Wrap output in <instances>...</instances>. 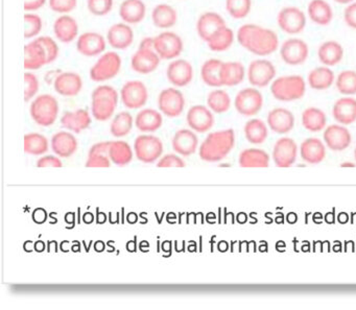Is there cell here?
<instances>
[{"label": "cell", "instance_id": "obj_1", "mask_svg": "<svg viewBox=\"0 0 356 310\" xmlns=\"http://www.w3.org/2000/svg\"><path fill=\"white\" fill-rule=\"evenodd\" d=\"M237 41L251 54L267 56L279 47V38L275 32L257 24H245L237 32Z\"/></svg>", "mask_w": 356, "mask_h": 310}, {"label": "cell", "instance_id": "obj_2", "mask_svg": "<svg viewBox=\"0 0 356 310\" xmlns=\"http://www.w3.org/2000/svg\"><path fill=\"white\" fill-rule=\"evenodd\" d=\"M235 146V133L232 129L211 133L201 144L199 155L205 162L224 160Z\"/></svg>", "mask_w": 356, "mask_h": 310}, {"label": "cell", "instance_id": "obj_3", "mask_svg": "<svg viewBox=\"0 0 356 310\" xmlns=\"http://www.w3.org/2000/svg\"><path fill=\"white\" fill-rule=\"evenodd\" d=\"M92 116L98 122H107L113 116L118 104V93L108 85L98 86L92 92Z\"/></svg>", "mask_w": 356, "mask_h": 310}, {"label": "cell", "instance_id": "obj_4", "mask_svg": "<svg viewBox=\"0 0 356 310\" xmlns=\"http://www.w3.org/2000/svg\"><path fill=\"white\" fill-rule=\"evenodd\" d=\"M271 92L279 102H295L305 96L307 82L301 76H280L271 82Z\"/></svg>", "mask_w": 356, "mask_h": 310}, {"label": "cell", "instance_id": "obj_5", "mask_svg": "<svg viewBox=\"0 0 356 310\" xmlns=\"http://www.w3.org/2000/svg\"><path fill=\"white\" fill-rule=\"evenodd\" d=\"M30 113L34 122L39 126H52L59 115V102L50 94H42L33 100Z\"/></svg>", "mask_w": 356, "mask_h": 310}, {"label": "cell", "instance_id": "obj_6", "mask_svg": "<svg viewBox=\"0 0 356 310\" xmlns=\"http://www.w3.org/2000/svg\"><path fill=\"white\" fill-rule=\"evenodd\" d=\"M122 69V58L115 52H107L100 56L89 71L90 78L102 82L112 80Z\"/></svg>", "mask_w": 356, "mask_h": 310}, {"label": "cell", "instance_id": "obj_7", "mask_svg": "<svg viewBox=\"0 0 356 310\" xmlns=\"http://www.w3.org/2000/svg\"><path fill=\"white\" fill-rule=\"evenodd\" d=\"M134 151L138 160L144 163H154L162 156V141L153 135H140L135 140Z\"/></svg>", "mask_w": 356, "mask_h": 310}, {"label": "cell", "instance_id": "obj_8", "mask_svg": "<svg viewBox=\"0 0 356 310\" xmlns=\"http://www.w3.org/2000/svg\"><path fill=\"white\" fill-rule=\"evenodd\" d=\"M234 106L237 112L241 115L247 118L255 116L263 109V94L256 88H245L237 93Z\"/></svg>", "mask_w": 356, "mask_h": 310}, {"label": "cell", "instance_id": "obj_9", "mask_svg": "<svg viewBox=\"0 0 356 310\" xmlns=\"http://www.w3.org/2000/svg\"><path fill=\"white\" fill-rule=\"evenodd\" d=\"M155 38V52L161 60H176L183 52V41L174 32H163Z\"/></svg>", "mask_w": 356, "mask_h": 310}, {"label": "cell", "instance_id": "obj_10", "mask_svg": "<svg viewBox=\"0 0 356 310\" xmlns=\"http://www.w3.org/2000/svg\"><path fill=\"white\" fill-rule=\"evenodd\" d=\"M277 23L285 33L297 35L304 31L307 26V16L299 8H283L277 16Z\"/></svg>", "mask_w": 356, "mask_h": 310}, {"label": "cell", "instance_id": "obj_11", "mask_svg": "<svg viewBox=\"0 0 356 310\" xmlns=\"http://www.w3.org/2000/svg\"><path fill=\"white\" fill-rule=\"evenodd\" d=\"M247 76L254 87H267L276 78V68L269 60H254L249 65Z\"/></svg>", "mask_w": 356, "mask_h": 310}, {"label": "cell", "instance_id": "obj_12", "mask_svg": "<svg viewBox=\"0 0 356 310\" xmlns=\"http://www.w3.org/2000/svg\"><path fill=\"white\" fill-rule=\"evenodd\" d=\"M122 104L128 109H140L148 100V92L142 80H129L120 90Z\"/></svg>", "mask_w": 356, "mask_h": 310}, {"label": "cell", "instance_id": "obj_13", "mask_svg": "<svg viewBox=\"0 0 356 310\" xmlns=\"http://www.w3.org/2000/svg\"><path fill=\"white\" fill-rule=\"evenodd\" d=\"M158 107L159 110L168 118H179L184 111V96L176 88L162 90L159 94Z\"/></svg>", "mask_w": 356, "mask_h": 310}, {"label": "cell", "instance_id": "obj_14", "mask_svg": "<svg viewBox=\"0 0 356 310\" xmlns=\"http://www.w3.org/2000/svg\"><path fill=\"white\" fill-rule=\"evenodd\" d=\"M309 48L307 42L298 38L285 40L280 47L281 59L287 65L297 66L307 62Z\"/></svg>", "mask_w": 356, "mask_h": 310}, {"label": "cell", "instance_id": "obj_15", "mask_svg": "<svg viewBox=\"0 0 356 310\" xmlns=\"http://www.w3.org/2000/svg\"><path fill=\"white\" fill-rule=\"evenodd\" d=\"M298 156V146L289 137L278 139L273 148V161L277 167L287 168L295 164Z\"/></svg>", "mask_w": 356, "mask_h": 310}, {"label": "cell", "instance_id": "obj_16", "mask_svg": "<svg viewBox=\"0 0 356 310\" xmlns=\"http://www.w3.org/2000/svg\"><path fill=\"white\" fill-rule=\"evenodd\" d=\"M323 138L326 146L333 152H343L352 142L350 131L342 124L328 126L324 131Z\"/></svg>", "mask_w": 356, "mask_h": 310}, {"label": "cell", "instance_id": "obj_17", "mask_svg": "<svg viewBox=\"0 0 356 310\" xmlns=\"http://www.w3.org/2000/svg\"><path fill=\"white\" fill-rule=\"evenodd\" d=\"M187 124L197 133H206L212 129L214 124V116L212 111L205 106L197 104L191 107L187 112Z\"/></svg>", "mask_w": 356, "mask_h": 310}, {"label": "cell", "instance_id": "obj_18", "mask_svg": "<svg viewBox=\"0 0 356 310\" xmlns=\"http://www.w3.org/2000/svg\"><path fill=\"white\" fill-rule=\"evenodd\" d=\"M226 25V21L220 14L206 12L199 17L197 21V32L203 41L208 42L217 32Z\"/></svg>", "mask_w": 356, "mask_h": 310}, {"label": "cell", "instance_id": "obj_19", "mask_svg": "<svg viewBox=\"0 0 356 310\" xmlns=\"http://www.w3.org/2000/svg\"><path fill=\"white\" fill-rule=\"evenodd\" d=\"M166 76L170 84L176 87H185L194 78V67L186 60H174L168 65Z\"/></svg>", "mask_w": 356, "mask_h": 310}, {"label": "cell", "instance_id": "obj_20", "mask_svg": "<svg viewBox=\"0 0 356 310\" xmlns=\"http://www.w3.org/2000/svg\"><path fill=\"white\" fill-rule=\"evenodd\" d=\"M107 40L100 34L87 32L82 34L76 41V49L85 56H96L104 54Z\"/></svg>", "mask_w": 356, "mask_h": 310}, {"label": "cell", "instance_id": "obj_21", "mask_svg": "<svg viewBox=\"0 0 356 310\" xmlns=\"http://www.w3.org/2000/svg\"><path fill=\"white\" fill-rule=\"evenodd\" d=\"M160 61V56L155 50L138 48L131 59V67L137 74H152L158 68Z\"/></svg>", "mask_w": 356, "mask_h": 310}, {"label": "cell", "instance_id": "obj_22", "mask_svg": "<svg viewBox=\"0 0 356 310\" xmlns=\"http://www.w3.org/2000/svg\"><path fill=\"white\" fill-rule=\"evenodd\" d=\"M267 126L276 134H287L295 126V116L287 109H274L267 115Z\"/></svg>", "mask_w": 356, "mask_h": 310}, {"label": "cell", "instance_id": "obj_23", "mask_svg": "<svg viewBox=\"0 0 356 310\" xmlns=\"http://www.w3.org/2000/svg\"><path fill=\"white\" fill-rule=\"evenodd\" d=\"M134 41V32L126 23L113 24L107 33V42L114 49H126Z\"/></svg>", "mask_w": 356, "mask_h": 310}, {"label": "cell", "instance_id": "obj_24", "mask_svg": "<svg viewBox=\"0 0 356 310\" xmlns=\"http://www.w3.org/2000/svg\"><path fill=\"white\" fill-rule=\"evenodd\" d=\"M54 90L62 96H76L83 88V80L76 72H62L54 82Z\"/></svg>", "mask_w": 356, "mask_h": 310}, {"label": "cell", "instance_id": "obj_25", "mask_svg": "<svg viewBox=\"0 0 356 310\" xmlns=\"http://www.w3.org/2000/svg\"><path fill=\"white\" fill-rule=\"evenodd\" d=\"M172 146L177 154L188 157L196 153L199 138L192 131L182 129L173 137Z\"/></svg>", "mask_w": 356, "mask_h": 310}, {"label": "cell", "instance_id": "obj_26", "mask_svg": "<svg viewBox=\"0 0 356 310\" xmlns=\"http://www.w3.org/2000/svg\"><path fill=\"white\" fill-rule=\"evenodd\" d=\"M54 33L56 38L62 43H71L78 37V22L67 14L60 16L54 21Z\"/></svg>", "mask_w": 356, "mask_h": 310}, {"label": "cell", "instance_id": "obj_27", "mask_svg": "<svg viewBox=\"0 0 356 310\" xmlns=\"http://www.w3.org/2000/svg\"><path fill=\"white\" fill-rule=\"evenodd\" d=\"M333 115L342 126H349L356 122V100L351 96L340 98L333 104Z\"/></svg>", "mask_w": 356, "mask_h": 310}, {"label": "cell", "instance_id": "obj_28", "mask_svg": "<svg viewBox=\"0 0 356 310\" xmlns=\"http://www.w3.org/2000/svg\"><path fill=\"white\" fill-rule=\"evenodd\" d=\"M47 64V54L37 39L24 46V68L26 70H38Z\"/></svg>", "mask_w": 356, "mask_h": 310}, {"label": "cell", "instance_id": "obj_29", "mask_svg": "<svg viewBox=\"0 0 356 310\" xmlns=\"http://www.w3.org/2000/svg\"><path fill=\"white\" fill-rule=\"evenodd\" d=\"M300 155L309 164H319L326 157L325 144L319 138H309L300 146Z\"/></svg>", "mask_w": 356, "mask_h": 310}, {"label": "cell", "instance_id": "obj_30", "mask_svg": "<svg viewBox=\"0 0 356 310\" xmlns=\"http://www.w3.org/2000/svg\"><path fill=\"white\" fill-rule=\"evenodd\" d=\"M146 7L142 0H124L120 7V16L126 24L140 23L146 17Z\"/></svg>", "mask_w": 356, "mask_h": 310}, {"label": "cell", "instance_id": "obj_31", "mask_svg": "<svg viewBox=\"0 0 356 310\" xmlns=\"http://www.w3.org/2000/svg\"><path fill=\"white\" fill-rule=\"evenodd\" d=\"M52 150L61 158H69L78 150V140L70 133H57L52 138Z\"/></svg>", "mask_w": 356, "mask_h": 310}, {"label": "cell", "instance_id": "obj_32", "mask_svg": "<svg viewBox=\"0 0 356 310\" xmlns=\"http://www.w3.org/2000/svg\"><path fill=\"white\" fill-rule=\"evenodd\" d=\"M61 124L63 128L78 134L82 131L89 128L91 124V116L87 110L78 109L74 112L64 113L61 118Z\"/></svg>", "mask_w": 356, "mask_h": 310}, {"label": "cell", "instance_id": "obj_33", "mask_svg": "<svg viewBox=\"0 0 356 310\" xmlns=\"http://www.w3.org/2000/svg\"><path fill=\"white\" fill-rule=\"evenodd\" d=\"M245 68L241 62H223L221 68L222 86L234 87L245 80Z\"/></svg>", "mask_w": 356, "mask_h": 310}, {"label": "cell", "instance_id": "obj_34", "mask_svg": "<svg viewBox=\"0 0 356 310\" xmlns=\"http://www.w3.org/2000/svg\"><path fill=\"white\" fill-rule=\"evenodd\" d=\"M269 155L260 148H248L239 154L238 163L243 168H267L269 165Z\"/></svg>", "mask_w": 356, "mask_h": 310}, {"label": "cell", "instance_id": "obj_35", "mask_svg": "<svg viewBox=\"0 0 356 310\" xmlns=\"http://www.w3.org/2000/svg\"><path fill=\"white\" fill-rule=\"evenodd\" d=\"M162 115L154 109H144L135 118V126L144 133L156 132L162 126Z\"/></svg>", "mask_w": 356, "mask_h": 310}, {"label": "cell", "instance_id": "obj_36", "mask_svg": "<svg viewBox=\"0 0 356 310\" xmlns=\"http://www.w3.org/2000/svg\"><path fill=\"white\" fill-rule=\"evenodd\" d=\"M320 62L324 66L331 67L341 63L344 58V48L339 42L326 41L318 50Z\"/></svg>", "mask_w": 356, "mask_h": 310}, {"label": "cell", "instance_id": "obj_37", "mask_svg": "<svg viewBox=\"0 0 356 310\" xmlns=\"http://www.w3.org/2000/svg\"><path fill=\"white\" fill-rule=\"evenodd\" d=\"M309 17L313 23L326 26L333 21V11L326 0H311L307 8Z\"/></svg>", "mask_w": 356, "mask_h": 310}, {"label": "cell", "instance_id": "obj_38", "mask_svg": "<svg viewBox=\"0 0 356 310\" xmlns=\"http://www.w3.org/2000/svg\"><path fill=\"white\" fill-rule=\"evenodd\" d=\"M152 20L156 27L168 30L176 25L178 21V13L172 5L162 3V5H156L153 10Z\"/></svg>", "mask_w": 356, "mask_h": 310}, {"label": "cell", "instance_id": "obj_39", "mask_svg": "<svg viewBox=\"0 0 356 310\" xmlns=\"http://www.w3.org/2000/svg\"><path fill=\"white\" fill-rule=\"evenodd\" d=\"M311 88L315 90H326L333 86L335 82V72L327 67H317L309 72V78H307Z\"/></svg>", "mask_w": 356, "mask_h": 310}, {"label": "cell", "instance_id": "obj_40", "mask_svg": "<svg viewBox=\"0 0 356 310\" xmlns=\"http://www.w3.org/2000/svg\"><path fill=\"white\" fill-rule=\"evenodd\" d=\"M109 148H110V142H108V141L94 144L88 153L86 167H89V168H98V167L107 168V167H110L111 160L109 157Z\"/></svg>", "mask_w": 356, "mask_h": 310}, {"label": "cell", "instance_id": "obj_41", "mask_svg": "<svg viewBox=\"0 0 356 310\" xmlns=\"http://www.w3.org/2000/svg\"><path fill=\"white\" fill-rule=\"evenodd\" d=\"M302 124L309 132H321L326 128L327 118L323 111L320 110L319 108L311 107L303 111Z\"/></svg>", "mask_w": 356, "mask_h": 310}, {"label": "cell", "instance_id": "obj_42", "mask_svg": "<svg viewBox=\"0 0 356 310\" xmlns=\"http://www.w3.org/2000/svg\"><path fill=\"white\" fill-rule=\"evenodd\" d=\"M223 62L217 59H209L204 62L201 69V78L209 87L217 88L222 86L221 82V68Z\"/></svg>", "mask_w": 356, "mask_h": 310}, {"label": "cell", "instance_id": "obj_43", "mask_svg": "<svg viewBox=\"0 0 356 310\" xmlns=\"http://www.w3.org/2000/svg\"><path fill=\"white\" fill-rule=\"evenodd\" d=\"M109 157L114 164L124 166L133 160V151L126 141H111L109 148Z\"/></svg>", "mask_w": 356, "mask_h": 310}, {"label": "cell", "instance_id": "obj_44", "mask_svg": "<svg viewBox=\"0 0 356 310\" xmlns=\"http://www.w3.org/2000/svg\"><path fill=\"white\" fill-rule=\"evenodd\" d=\"M245 139L251 144H261L267 140L269 130L267 124L258 118H253L245 124Z\"/></svg>", "mask_w": 356, "mask_h": 310}, {"label": "cell", "instance_id": "obj_45", "mask_svg": "<svg viewBox=\"0 0 356 310\" xmlns=\"http://www.w3.org/2000/svg\"><path fill=\"white\" fill-rule=\"evenodd\" d=\"M233 42L234 33L228 26H225L207 42V45L212 52H222L228 50L232 46Z\"/></svg>", "mask_w": 356, "mask_h": 310}, {"label": "cell", "instance_id": "obj_46", "mask_svg": "<svg viewBox=\"0 0 356 310\" xmlns=\"http://www.w3.org/2000/svg\"><path fill=\"white\" fill-rule=\"evenodd\" d=\"M48 148V140L43 135L32 133L24 136V152L26 154L40 156L47 153Z\"/></svg>", "mask_w": 356, "mask_h": 310}, {"label": "cell", "instance_id": "obj_47", "mask_svg": "<svg viewBox=\"0 0 356 310\" xmlns=\"http://www.w3.org/2000/svg\"><path fill=\"white\" fill-rule=\"evenodd\" d=\"M207 104L212 112L222 114L230 109V96L225 90H213L207 96Z\"/></svg>", "mask_w": 356, "mask_h": 310}, {"label": "cell", "instance_id": "obj_48", "mask_svg": "<svg viewBox=\"0 0 356 310\" xmlns=\"http://www.w3.org/2000/svg\"><path fill=\"white\" fill-rule=\"evenodd\" d=\"M134 120L129 112H120L113 118L110 126L112 136L116 138H122L130 134L132 131Z\"/></svg>", "mask_w": 356, "mask_h": 310}, {"label": "cell", "instance_id": "obj_49", "mask_svg": "<svg viewBox=\"0 0 356 310\" xmlns=\"http://www.w3.org/2000/svg\"><path fill=\"white\" fill-rule=\"evenodd\" d=\"M335 86L340 93L345 96H352L356 94V71L354 70H344L335 78Z\"/></svg>", "mask_w": 356, "mask_h": 310}, {"label": "cell", "instance_id": "obj_50", "mask_svg": "<svg viewBox=\"0 0 356 310\" xmlns=\"http://www.w3.org/2000/svg\"><path fill=\"white\" fill-rule=\"evenodd\" d=\"M252 0H226V10L234 19H243L250 14Z\"/></svg>", "mask_w": 356, "mask_h": 310}, {"label": "cell", "instance_id": "obj_51", "mask_svg": "<svg viewBox=\"0 0 356 310\" xmlns=\"http://www.w3.org/2000/svg\"><path fill=\"white\" fill-rule=\"evenodd\" d=\"M24 24H25V27H24L25 39L37 37L41 33L42 27H43V22L40 16L33 13H27L24 15Z\"/></svg>", "mask_w": 356, "mask_h": 310}, {"label": "cell", "instance_id": "obj_52", "mask_svg": "<svg viewBox=\"0 0 356 310\" xmlns=\"http://www.w3.org/2000/svg\"><path fill=\"white\" fill-rule=\"evenodd\" d=\"M113 0H87L88 11L94 16L107 15L112 11Z\"/></svg>", "mask_w": 356, "mask_h": 310}, {"label": "cell", "instance_id": "obj_53", "mask_svg": "<svg viewBox=\"0 0 356 310\" xmlns=\"http://www.w3.org/2000/svg\"><path fill=\"white\" fill-rule=\"evenodd\" d=\"M24 82H25L24 100L30 102L39 91V80H38L35 74H32V72H25L24 74Z\"/></svg>", "mask_w": 356, "mask_h": 310}, {"label": "cell", "instance_id": "obj_54", "mask_svg": "<svg viewBox=\"0 0 356 310\" xmlns=\"http://www.w3.org/2000/svg\"><path fill=\"white\" fill-rule=\"evenodd\" d=\"M37 40L45 49L46 54H47V64L56 61L59 56V46H58L57 42L47 36L39 37Z\"/></svg>", "mask_w": 356, "mask_h": 310}, {"label": "cell", "instance_id": "obj_55", "mask_svg": "<svg viewBox=\"0 0 356 310\" xmlns=\"http://www.w3.org/2000/svg\"><path fill=\"white\" fill-rule=\"evenodd\" d=\"M48 5L52 11L65 15L76 9L78 0H48Z\"/></svg>", "mask_w": 356, "mask_h": 310}, {"label": "cell", "instance_id": "obj_56", "mask_svg": "<svg viewBox=\"0 0 356 310\" xmlns=\"http://www.w3.org/2000/svg\"><path fill=\"white\" fill-rule=\"evenodd\" d=\"M157 166L161 167V168H163V167H178V168H182V167H185V162L177 155L168 154L161 158V160L157 163Z\"/></svg>", "mask_w": 356, "mask_h": 310}, {"label": "cell", "instance_id": "obj_57", "mask_svg": "<svg viewBox=\"0 0 356 310\" xmlns=\"http://www.w3.org/2000/svg\"><path fill=\"white\" fill-rule=\"evenodd\" d=\"M63 166V163L56 156H44L42 158L38 159L37 167L39 168H45V167H56L60 168Z\"/></svg>", "mask_w": 356, "mask_h": 310}, {"label": "cell", "instance_id": "obj_58", "mask_svg": "<svg viewBox=\"0 0 356 310\" xmlns=\"http://www.w3.org/2000/svg\"><path fill=\"white\" fill-rule=\"evenodd\" d=\"M344 20L349 27L356 30V3H350L344 11Z\"/></svg>", "mask_w": 356, "mask_h": 310}, {"label": "cell", "instance_id": "obj_59", "mask_svg": "<svg viewBox=\"0 0 356 310\" xmlns=\"http://www.w3.org/2000/svg\"><path fill=\"white\" fill-rule=\"evenodd\" d=\"M47 0H24V10L26 12H35L41 9Z\"/></svg>", "mask_w": 356, "mask_h": 310}, {"label": "cell", "instance_id": "obj_60", "mask_svg": "<svg viewBox=\"0 0 356 310\" xmlns=\"http://www.w3.org/2000/svg\"><path fill=\"white\" fill-rule=\"evenodd\" d=\"M46 219H47V214H46V211L44 209L38 208L34 211L33 219L35 223H43Z\"/></svg>", "mask_w": 356, "mask_h": 310}, {"label": "cell", "instance_id": "obj_61", "mask_svg": "<svg viewBox=\"0 0 356 310\" xmlns=\"http://www.w3.org/2000/svg\"><path fill=\"white\" fill-rule=\"evenodd\" d=\"M140 49L155 50V38L146 37L140 41Z\"/></svg>", "mask_w": 356, "mask_h": 310}, {"label": "cell", "instance_id": "obj_62", "mask_svg": "<svg viewBox=\"0 0 356 310\" xmlns=\"http://www.w3.org/2000/svg\"><path fill=\"white\" fill-rule=\"evenodd\" d=\"M335 1L340 5H350V3H353L354 0H335Z\"/></svg>", "mask_w": 356, "mask_h": 310}, {"label": "cell", "instance_id": "obj_63", "mask_svg": "<svg viewBox=\"0 0 356 310\" xmlns=\"http://www.w3.org/2000/svg\"><path fill=\"white\" fill-rule=\"evenodd\" d=\"M341 167H355V163H351V162L342 163Z\"/></svg>", "mask_w": 356, "mask_h": 310}, {"label": "cell", "instance_id": "obj_64", "mask_svg": "<svg viewBox=\"0 0 356 310\" xmlns=\"http://www.w3.org/2000/svg\"><path fill=\"white\" fill-rule=\"evenodd\" d=\"M354 157H355V161H356V148H355V152H354Z\"/></svg>", "mask_w": 356, "mask_h": 310}]
</instances>
